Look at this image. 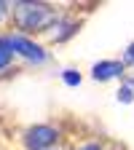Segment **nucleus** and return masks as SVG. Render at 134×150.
I'll return each instance as SVG.
<instances>
[{
  "instance_id": "obj_1",
  "label": "nucleus",
  "mask_w": 134,
  "mask_h": 150,
  "mask_svg": "<svg viewBox=\"0 0 134 150\" xmlns=\"http://www.w3.org/2000/svg\"><path fill=\"white\" fill-rule=\"evenodd\" d=\"M59 8H54L51 3H35V0H16L11 3V30L22 35H46L56 19H59Z\"/></svg>"
},
{
  "instance_id": "obj_2",
  "label": "nucleus",
  "mask_w": 134,
  "mask_h": 150,
  "mask_svg": "<svg viewBox=\"0 0 134 150\" xmlns=\"http://www.w3.org/2000/svg\"><path fill=\"white\" fill-rule=\"evenodd\" d=\"M0 48L11 51L13 56H22V59L30 62V64H46L48 56H51L48 48H46L43 43H38L35 38H30V35L13 32V30L0 32Z\"/></svg>"
},
{
  "instance_id": "obj_3",
  "label": "nucleus",
  "mask_w": 134,
  "mask_h": 150,
  "mask_svg": "<svg viewBox=\"0 0 134 150\" xmlns=\"http://www.w3.org/2000/svg\"><path fill=\"white\" fill-rule=\"evenodd\" d=\"M62 139V129L54 123H35L30 129H24L22 134V145L24 150H54Z\"/></svg>"
},
{
  "instance_id": "obj_4",
  "label": "nucleus",
  "mask_w": 134,
  "mask_h": 150,
  "mask_svg": "<svg viewBox=\"0 0 134 150\" xmlns=\"http://www.w3.org/2000/svg\"><path fill=\"white\" fill-rule=\"evenodd\" d=\"M78 30H81V19L75 16V13H59V19H56V24L43 35L46 40H51V43H65V40H70L72 35H78Z\"/></svg>"
},
{
  "instance_id": "obj_5",
  "label": "nucleus",
  "mask_w": 134,
  "mask_h": 150,
  "mask_svg": "<svg viewBox=\"0 0 134 150\" xmlns=\"http://www.w3.org/2000/svg\"><path fill=\"white\" fill-rule=\"evenodd\" d=\"M91 78L94 81H116V78H126V64L121 59H99L91 64Z\"/></svg>"
},
{
  "instance_id": "obj_6",
  "label": "nucleus",
  "mask_w": 134,
  "mask_h": 150,
  "mask_svg": "<svg viewBox=\"0 0 134 150\" xmlns=\"http://www.w3.org/2000/svg\"><path fill=\"white\" fill-rule=\"evenodd\" d=\"M81 81H83V75L75 70V67H65V70H62V83H65V86L78 88V86H81Z\"/></svg>"
},
{
  "instance_id": "obj_7",
  "label": "nucleus",
  "mask_w": 134,
  "mask_h": 150,
  "mask_svg": "<svg viewBox=\"0 0 134 150\" xmlns=\"http://www.w3.org/2000/svg\"><path fill=\"white\" fill-rule=\"evenodd\" d=\"M118 102H123V105H131L134 102V88L129 83H121V88H118Z\"/></svg>"
},
{
  "instance_id": "obj_8",
  "label": "nucleus",
  "mask_w": 134,
  "mask_h": 150,
  "mask_svg": "<svg viewBox=\"0 0 134 150\" xmlns=\"http://www.w3.org/2000/svg\"><path fill=\"white\" fill-rule=\"evenodd\" d=\"M13 59L16 56L11 54V51H6V48H0V72H6L11 64H13Z\"/></svg>"
},
{
  "instance_id": "obj_9",
  "label": "nucleus",
  "mask_w": 134,
  "mask_h": 150,
  "mask_svg": "<svg viewBox=\"0 0 134 150\" xmlns=\"http://www.w3.org/2000/svg\"><path fill=\"white\" fill-rule=\"evenodd\" d=\"M72 150H105V142H102V139H89V142L75 145Z\"/></svg>"
},
{
  "instance_id": "obj_10",
  "label": "nucleus",
  "mask_w": 134,
  "mask_h": 150,
  "mask_svg": "<svg viewBox=\"0 0 134 150\" xmlns=\"http://www.w3.org/2000/svg\"><path fill=\"white\" fill-rule=\"evenodd\" d=\"M6 22H11V3L0 0V27H3Z\"/></svg>"
},
{
  "instance_id": "obj_11",
  "label": "nucleus",
  "mask_w": 134,
  "mask_h": 150,
  "mask_svg": "<svg viewBox=\"0 0 134 150\" xmlns=\"http://www.w3.org/2000/svg\"><path fill=\"white\" fill-rule=\"evenodd\" d=\"M121 62H123L126 67H134V43L126 46V51H123V56H121Z\"/></svg>"
}]
</instances>
